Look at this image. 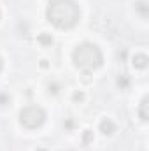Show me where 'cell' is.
Masks as SVG:
<instances>
[{
	"label": "cell",
	"mask_w": 149,
	"mask_h": 151,
	"mask_svg": "<svg viewBox=\"0 0 149 151\" xmlns=\"http://www.w3.org/2000/svg\"><path fill=\"white\" fill-rule=\"evenodd\" d=\"M74 62L79 69H84V70H95L102 65L104 62V56H102V51L95 46V44H81L77 46L74 51Z\"/></svg>",
	"instance_id": "cell-2"
},
{
	"label": "cell",
	"mask_w": 149,
	"mask_h": 151,
	"mask_svg": "<svg viewBox=\"0 0 149 151\" xmlns=\"http://www.w3.org/2000/svg\"><path fill=\"white\" fill-rule=\"evenodd\" d=\"M39 42H42L44 46H51V44H53V37L47 35V34H40V35H39Z\"/></svg>",
	"instance_id": "cell-6"
},
{
	"label": "cell",
	"mask_w": 149,
	"mask_h": 151,
	"mask_svg": "<svg viewBox=\"0 0 149 151\" xmlns=\"http://www.w3.org/2000/svg\"><path fill=\"white\" fill-rule=\"evenodd\" d=\"M19 121L27 128H39L46 121V113L39 106H27L19 113Z\"/></svg>",
	"instance_id": "cell-3"
},
{
	"label": "cell",
	"mask_w": 149,
	"mask_h": 151,
	"mask_svg": "<svg viewBox=\"0 0 149 151\" xmlns=\"http://www.w3.org/2000/svg\"><path fill=\"white\" fill-rule=\"evenodd\" d=\"M146 107H148V99H144L142 100V104H140V118L146 121L148 119V113H146Z\"/></svg>",
	"instance_id": "cell-7"
},
{
	"label": "cell",
	"mask_w": 149,
	"mask_h": 151,
	"mask_svg": "<svg viewBox=\"0 0 149 151\" xmlns=\"http://www.w3.org/2000/svg\"><path fill=\"white\" fill-rule=\"evenodd\" d=\"M133 65H135L137 69H144V67L148 65V56H146V55H137V56L133 58Z\"/></svg>",
	"instance_id": "cell-5"
},
{
	"label": "cell",
	"mask_w": 149,
	"mask_h": 151,
	"mask_svg": "<svg viewBox=\"0 0 149 151\" xmlns=\"http://www.w3.org/2000/svg\"><path fill=\"white\" fill-rule=\"evenodd\" d=\"M82 97H84L82 93H75V95H74V99H75V100H82Z\"/></svg>",
	"instance_id": "cell-10"
},
{
	"label": "cell",
	"mask_w": 149,
	"mask_h": 151,
	"mask_svg": "<svg viewBox=\"0 0 149 151\" xmlns=\"http://www.w3.org/2000/svg\"><path fill=\"white\" fill-rule=\"evenodd\" d=\"M9 102H11L9 95H5V93H4V95H0V106H7Z\"/></svg>",
	"instance_id": "cell-8"
},
{
	"label": "cell",
	"mask_w": 149,
	"mask_h": 151,
	"mask_svg": "<svg viewBox=\"0 0 149 151\" xmlns=\"http://www.w3.org/2000/svg\"><path fill=\"white\" fill-rule=\"evenodd\" d=\"M79 14L74 0H51L47 5V19L58 28H72L79 21Z\"/></svg>",
	"instance_id": "cell-1"
},
{
	"label": "cell",
	"mask_w": 149,
	"mask_h": 151,
	"mask_svg": "<svg viewBox=\"0 0 149 151\" xmlns=\"http://www.w3.org/2000/svg\"><path fill=\"white\" fill-rule=\"evenodd\" d=\"M139 9H140V12L146 16V2H140V4H139Z\"/></svg>",
	"instance_id": "cell-9"
},
{
	"label": "cell",
	"mask_w": 149,
	"mask_h": 151,
	"mask_svg": "<svg viewBox=\"0 0 149 151\" xmlns=\"http://www.w3.org/2000/svg\"><path fill=\"white\" fill-rule=\"evenodd\" d=\"M2 69H4V63H2V58H0V72H2Z\"/></svg>",
	"instance_id": "cell-11"
},
{
	"label": "cell",
	"mask_w": 149,
	"mask_h": 151,
	"mask_svg": "<svg viewBox=\"0 0 149 151\" xmlns=\"http://www.w3.org/2000/svg\"><path fill=\"white\" fill-rule=\"evenodd\" d=\"M100 130H102L105 135H111L112 132L116 130V125L112 123V119H109V118H107V119H104V121L100 123Z\"/></svg>",
	"instance_id": "cell-4"
}]
</instances>
